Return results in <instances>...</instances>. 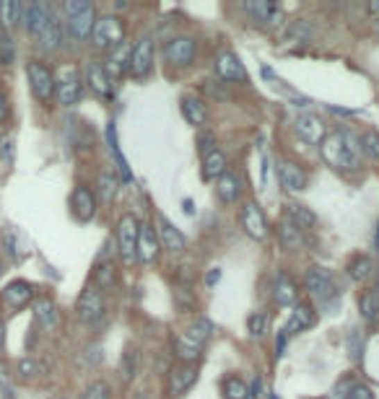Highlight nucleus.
I'll return each instance as SVG.
<instances>
[{
	"mask_svg": "<svg viewBox=\"0 0 379 399\" xmlns=\"http://www.w3.org/2000/svg\"><path fill=\"white\" fill-rule=\"evenodd\" d=\"M286 215H289L294 223L299 226L301 231H310V228H314V226H317V215L312 213L307 205H289Z\"/></svg>",
	"mask_w": 379,
	"mask_h": 399,
	"instance_id": "e433bc0d",
	"label": "nucleus"
},
{
	"mask_svg": "<svg viewBox=\"0 0 379 399\" xmlns=\"http://www.w3.org/2000/svg\"><path fill=\"white\" fill-rule=\"evenodd\" d=\"M70 210L76 215V221L81 223H89L91 218L96 215V195L91 192L89 187L78 185L70 195Z\"/></svg>",
	"mask_w": 379,
	"mask_h": 399,
	"instance_id": "dca6fc26",
	"label": "nucleus"
},
{
	"mask_svg": "<svg viewBox=\"0 0 379 399\" xmlns=\"http://www.w3.org/2000/svg\"><path fill=\"white\" fill-rule=\"evenodd\" d=\"M377 246H379V226H377Z\"/></svg>",
	"mask_w": 379,
	"mask_h": 399,
	"instance_id": "680f3d73",
	"label": "nucleus"
},
{
	"mask_svg": "<svg viewBox=\"0 0 379 399\" xmlns=\"http://www.w3.org/2000/svg\"><path fill=\"white\" fill-rule=\"evenodd\" d=\"M3 241H6V249H8L10 257H19V244H16V236H13L10 228L3 231Z\"/></svg>",
	"mask_w": 379,
	"mask_h": 399,
	"instance_id": "603ef678",
	"label": "nucleus"
},
{
	"mask_svg": "<svg viewBox=\"0 0 379 399\" xmlns=\"http://www.w3.org/2000/svg\"><path fill=\"white\" fill-rule=\"evenodd\" d=\"M213 70L221 80H247V70L242 65L239 55L231 49H221L213 58Z\"/></svg>",
	"mask_w": 379,
	"mask_h": 399,
	"instance_id": "4468645a",
	"label": "nucleus"
},
{
	"mask_svg": "<svg viewBox=\"0 0 379 399\" xmlns=\"http://www.w3.org/2000/svg\"><path fill=\"white\" fill-rule=\"evenodd\" d=\"M16 371H19L24 379H31V376H37V373H40L42 366L37 363V360H31V358H21L19 366H16Z\"/></svg>",
	"mask_w": 379,
	"mask_h": 399,
	"instance_id": "de8ad7c7",
	"label": "nucleus"
},
{
	"mask_svg": "<svg viewBox=\"0 0 379 399\" xmlns=\"http://www.w3.org/2000/svg\"><path fill=\"white\" fill-rule=\"evenodd\" d=\"M374 29H377V34H379V19H377V24H374Z\"/></svg>",
	"mask_w": 379,
	"mask_h": 399,
	"instance_id": "052dcab7",
	"label": "nucleus"
},
{
	"mask_svg": "<svg viewBox=\"0 0 379 399\" xmlns=\"http://www.w3.org/2000/svg\"><path fill=\"white\" fill-rule=\"evenodd\" d=\"M52 399H65V397H52Z\"/></svg>",
	"mask_w": 379,
	"mask_h": 399,
	"instance_id": "e2e57ef3",
	"label": "nucleus"
},
{
	"mask_svg": "<svg viewBox=\"0 0 379 399\" xmlns=\"http://www.w3.org/2000/svg\"><path fill=\"white\" fill-rule=\"evenodd\" d=\"M294 127H296V133H299L307 143H322L325 135H328L325 122H322L317 114H312V112H301V114H296Z\"/></svg>",
	"mask_w": 379,
	"mask_h": 399,
	"instance_id": "a211bd4d",
	"label": "nucleus"
},
{
	"mask_svg": "<svg viewBox=\"0 0 379 399\" xmlns=\"http://www.w3.org/2000/svg\"><path fill=\"white\" fill-rule=\"evenodd\" d=\"M125 42V24L117 16H101L91 29V44L96 49H117Z\"/></svg>",
	"mask_w": 379,
	"mask_h": 399,
	"instance_id": "7ed1b4c3",
	"label": "nucleus"
},
{
	"mask_svg": "<svg viewBox=\"0 0 379 399\" xmlns=\"http://www.w3.org/2000/svg\"><path fill=\"white\" fill-rule=\"evenodd\" d=\"M117 187H120V179L112 171H104V174L96 176V195H99L101 203H112L115 195H117Z\"/></svg>",
	"mask_w": 379,
	"mask_h": 399,
	"instance_id": "f704fd0d",
	"label": "nucleus"
},
{
	"mask_svg": "<svg viewBox=\"0 0 379 399\" xmlns=\"http://www.w3.org/2000/svg\"><path fill=\"white\" fill-rule=\"evenodd\" d=\"M273 296H276L278 306H294V303L299 301V291H296L294 280H291V278H286V275H278L276 288H273Z\"/></svg>",
	"mask_w": 379,
	"mask_h": 399,
	"instance_id": "2f4dec72",
	"label": "nucleus"
},
{
	"mask_svg": "<svg viewBox=\"0 0 379 399\" xmlns=\"http://www.w3.org/2000/svg\"><path fill=\"white\" fill-rule=\"evenodd\" d=\"M229 171V161H226V156H224V151H213V153H208V156L203 158V179H208V182H213V179H219V176H224Z\"/></svg>",
	"mask_w": 379,
	"mask_h": 399,
	"instance_id": "c85d7f7f",
	"label": "nucleus"
},
{
	"mask_svg": "<svg viewBox=\"0 0 379 399\" xmlns=\"http://www.w3.org/2000/svg\"><path fill=\"white\" fill-rule=\"evenodd\" d=\"M31 298H34V285L26 282V280L8 282V285H6V291H3V303H6L8 309H13V312L24 309Z\"/></svg>",
	"mask_w": 379,
	"mask_h": 399,
	"instance_id": "aec40b11",
	"label": "nucleus"
},
{
	"mask_svg": "<svg viewBox=\"0 0 379 399\" xmlns=\"http://www.w3.org/2000/svg\"><path fill=\"white\" fill-rule=\"evenodd\" d=\"M219 280H221V270H219V267H213V270L205 275V285H208V288H213Z\"/></svg>",
	"mask_w": 379,
	"mask_h": 399,
	"instance_id": "5fc2aeb1",
	"label": "nucleus"
},
{
	"mask_svg": "<svg viewBox=\"0 0 379 399\" xmlns=\"http://www.w3.org/2000/svg\"><path fill=\"white\" fill-rule=\"evenodd\" d=\"M138 366H140V353L138 348H128L122 353V360H120V376L122 381H133L138 376Z\"/></svg>",
	"mask_w": 379,
	"mask_h": 399,
	"instance_id": "58836bf2",
	"label": "nucleus"
},
{
	"mask_svg": "<svg viewBox=\"0 0 379 399\" xmlns=\"http://www.w3.org/2000/svg\"><path fill=\"white\" fill-rule=\"evenodd\" d=\"M304 288H307L312 298H317V301H330V298L338 296L335 275L330 273L328 267H310L307 275H304Z\"/></svg>",
	"mask_w": 379,
	"mask_h": 399,
	"instance_id": "423d86ee",
	"label": "nucleus"
},
{
	"mask_svg": "<svg viewBox=\"0 0 379 399\" xmlns=\"http://www.w3.org/2000/svg\"><path fill=\"white\" fill-rule=\"evenodd\" d=\"M138 234L140 223L133 213H125L117 223V244H120V257L125 264H133L138 260Z\"/></svg>",
	"mask_w": 379,
	"mask_h": 399,
	"instance_id": "20e7f679",
	"label": "nucleus"
},
{
	"mask_svg": "<svg viewBox=\"0 0 379 399\" xmlns=\"http://www.w3.org/2000/svg\"><path fill=\"white\" fill-rule=\"evenodd\" d=\"M37 40H40V47L44 49V52H55V49L62 44V26L55 13H52V19L47 21V26L42 29V34Z\"/></svg>",
	"mask_w": 379,
	"mask_h": 399,
	"instance_id": "cd10ccee",
	"label": "nucleus"
},
{
	"mask_svg": "<svg viewBox=\"0 0 379 399\" xmlns=\"http://www.w3.org/2000/svg\"><path fill=\"white\" fill-rule=\"evenodd\" d=\"M314 321H317V312L312 309L310 303L296 301L294 303V312H291L289 324H286V332H289V334L304 332V330H310V327H314Z\"/></svg>",
	"mask_w": 379,
	"mask_h": 399,
	"instance_id": "b1692460",
	"label": "nucleus"
},
{
	"mask_svg": "<svg viewBox=\"0 0 379 399\" xmlns=\"http://www.w3.org/2000/svg\"><path fill=\"white\" fill-rule=\"evenodd\" d=\"M153 42L149 37H143V40L135 44V47L130 49V65H128V73L133 78H149V73L153 70Z\"/></svg>",
	"mask_w": 379,
	"mask_h": 399,
	"instance_id": "ddd939ff",
	"label": "nucleus"
},
{
	"mask_svg": "<svg viewBox=\"0 0 379 399\" xmlns=\"http://www.w3.org/2000/svg\"><path fill=\"white\" fill-rule=\"evenodd\" d=\"M268 314L265 312H255L247 316V332H250L252 337H262L265 332H268Z\"/></svg>",
	"mask_w": 379,
	"mask_h": 399,
	"instance_id": "a18cd8bd",
	"label": "nucleus"
},
{
	"mask_svg": "<svg viewBox=\"0 0 379 399\" xmlns=\"http://www.w3.org/2000/svg\"><path fill=\"white\" fill-rule=\"evenodd\" d=\"M278 239H280V246H283V249H289V252H296V249L304 246V231H301L299 226L294 223L286 213H283V218H280Z\"/></svg>",
	"mask_w": 379,
	"mask_h": 399,
	"instance_id": "393cba45",
	"label": "nucleus"
},
{
	"mask_svg": "<svg viewBox=\"0 0 379 399\" xmlns=\"http://www.w3.org/2000/svg\"><path fill=\"white\" fill-rule=\"evenodd\" d=\"M107 135H110V146H112V153H115V158H117V169H120V174L125 182H130V171H128V161L122 158L120 148H117V137H115V125H110V130H107Z\"/></svg>",
	"mask_w": 379,
	"mask_h": 399,
	"instance_id": "49530a36",
	"label": "nucleus"
},
{
	"mask_svg": "<svg viewBox=\"0 0 379 399\" xmlns=\"http://www.w3.org/2000/svg\"><path fill=\"white\" fill-rule=\"evenodd\" d=\"M242 228H244V234L250 236V239H255V241H265L270 234V226H268V218H265V213L260 210L258 203H252V200H247V203L242 205Z\"/></svg>",
	"mask_w": 379,
	"mask_h": 399,
	"instance_id": "9d476101",
	"label": "nucleus"
},
{
	"mask_svg": "<svg viewBox=\"0 0 379 399\" xmlns=\"http://www.w3.org/2000/svg\"><path fill=\"white\" fill-rule=\"evenodd\" d=\"M221 394L224 399H250V389L239 376H226L221 381Z\"/></svg>",
	"mask_w": 379,
	"mask_h": 399,
	"instance_id": "4c0bfd02",
	"label": "nucleus"
},
{
	"mask_svg": "<svg viewBox=\"0 0 379 399\" xmlns=\"http://www.w3.org/2000/svg\"><path fill=\"white\" fill-rule=\"evenodd\" d=\"M10 114V104H8V96L0 91V122H6Z\"/></svg>",
	"mask_w": 379,
	"mask_h": 399,
	"instance_id": "864d4df0",
	"label": "nucleus"
},
{
	"mask_svg": "<svg viewBox=\"0 0 379 399\" xmlns=\"http://www.w3.org/2000/svg\"><path fill=\"white\" fill-rule=\"evenodd\" d=\"M244 10L252 24H258V26H278L283 19L278 3H268V0H250V3H244Z\"/></svg>",
	"mask_w": 379,
	"mask_h": 399,
	"instance_id": "2eb2a0df",
	"label": "nucleus"
},
{
	"mask_svg": "<svg viewBox=\"0 0 379 399\" xmlns=\"http://www.w3.org/2000/svg\"><path fill=\"white\" fill-rule=\"evenodd\" d=\"M198 151H200V156L205 158L208 153H213L216 151V137L210 135V133H200L198 135Z\"/></svg>",
	"mask_w": 379,
	"mask_h": 399,
	"instance_id": "8fccbe9b",
	"label": "nucleus"
},
{
	"mask_svg": "<svg viewBox=\"0 0 379 399\" xmlns=\"http://www.w3.org/2000/svg\"><path fill=\"white\" fill-rule=\"evenodd\" d=\"M161 252V244H159V236L153 231V226L143 223L140 226V234H138V260L140 262H156V257Z\"/></svg>",
	"mask_w": 379,
	"mask_h": 399,
	"instance_id": "4be33fe9",
	"label": "nucleus"
},
{
	"mask_svg": "<svg viewBox=\"0 0 379 399\" xmlns=\"http://www.w3.org/2000/svg\"><path fill=\"white\" fill-rule=\"evenodd\" d=\"M107 312V303H104V293L99 288H94L89 285L86 291L78 296V303H76V316L81 321H86V324H94V321H99Z\"/></svg>",
	"mask_w": 379,
	"mask_h": 399,
	"instance_id": "1a4fd4ad",
	"label": "nucleus"
},
{
	"mask_svg": "<svg viewBox=\"0 0 379 399\" xmlns=\"http://www.w3.org/2000/svg\"><path fill=\"white\" fill-rule=\"evenodd\" d=\"M216 195L224 200V203H237L242 197V179L234 171H226L224 176L216 179Z\"/></svg>",
	"mask_w": 379,
	"mask_h": 399,
	"instance_id": "a878e982",
	"label": "nucleus"
},
{
	"mask_svg": "<svg viewBox=\"0 0 379 399\" xmlns=\"http://www.w3.org/2000/svg\"><path fill=\"white\" fill-rule=\"evenodd\" d=\"M117 285V270L112 262H101L96 270H94V288L99 291H112Z\"/></svg>",
	"mask_w": 379,
	"mask_h": 399,
	"instance_id": "c9c22d12",
	"label": "nucleus"
},
{
	"mask_svg": "<svg viewBox=\"0 0 379 399\" xmlns=\"http://www.w3.org/2000/svg\"><path fill=\"white\" fill-rule=\"evenodd\" d=\"M164 60L169 62L171 68H187L192 65V60L198 55V42L187 37V34H177L164 44Z\"/></svg>",
	"mask_w": 379,
	"mask_h": 399,
	"instance_id": "39448f33",
	"label": "nucleus"
},
{
	"mask_svg": "<svg viewBox=\"0 0 379 399\" xmlns=\"http://www.w3.org/2000/svg\"><path fill=\"white\" fill-rule=\"evenodd\" d=\"M50 19H52V8L47 3H29V6H24V21H21V24H24V29L37 40Z\"/></svg>",
	"mask_w": 379,
	"mask_h": 399,
	"instance_id": "f3484780",
	"label": "nucleus"
},
{
	"mask_svg": "<svg viewBox=\"0 0 379 399\" xmlns=\"http://www.w3.org/2000/svg\"><path fill=\"white\" fill-rule=\"evenodd\" d=\"M128 65H130V47L120 44L117 49H112V58L107 60L104 70H107V76H110V78L115 80V78H120L122 73L128 70Z\"/></svg>",
	"mask_w": 379,
	"mask_h": 399,
	"instance_id": "473e14b6",
	"label": "nucleus"
},
{
	"mask_svg": "<svg viewBox=\"0 0 379 399\" xmlns=\"http://www.w3.org/2000/svg\"><path fill=\"white\" fill-rule=\"evenodd\" d=\"M359 312L367 321H374L379 316V296L374 291H367L359 298Z\"/></svg>",
	"mask_w": 379,
	"mask_h": 399,
	"instance_id": "79ce46f5",
	"label": "nucleus"
},
{
	"mask_svg": "<svg viewBox=\"0 0 379 399\" xmlns=\"http://www.w3.org/2000/svg\"><path fill=\"white\" fill-rule=\"evenodd\" d=\"M367 10H369L371 16H379V0H369V6H367Z\"/></svg>",
	"mask_w": 379,
	"mask_h": 399,
	"instance_id": "6e6d98bb",
	"label": "nucleus"
},
{
	"mask_svg": "<svg viewBox=\"0 0 379 399\" xmlns=\"http://www.w3.org/2000/svg\"><path fill=\"white\" fill-rule=\"evenodd\" d=\"M346 270H348L351 280L364 282V280H369L371 275H374V262H371L369 254H356V257L348 262V267H346Z\"/></svg>",
	"mask_w": 379,
	"mask_h": 399,
	"instance_id": "72a5a7b5",
	"label": "nucleus"
},
{
	"mask_svg": "<svg viewBox=\"0 0 379 399\" xmlns=\"http://www.w3.org/2000/svg\"><path fill=\"white\" fill-rule=\"evenodd\" d=\"M377 296H379V282H377Z\"/></svg>",
	"mask_w": 379,
	"mask_h": 399,
	"instance_id": "0e129e2a",
	"label": "nucleus"
},
{
	"mask_svg": "<svg viewBox=\"0 0 379 399\" xmlns=\"http://www.w3.org/2000/svg\"><path fill=\"white\" fill-rule=\"evenodd\" d=\"M255 389H258V399H270L268 397V391H262V381H255Z\"/></svg>",
	"mask_w": 379,
	"mask_h": 399,
	"instance_id": "4d7b16f0",
	"label": "nucleus"
},
{
	"mask_svg": "<svg viewBox=\"0 0 379 399\" xmlns=\"http://www.w3.org/2000/svg\"><path fill=\"white\" fill-rule=\"evenodd\" d=\"M185 213H187V215L195 213V207H192V203H190V200H185Z\"/></svg>",
	"mask_w": 379,
	"mask_h": 399,
	"instance_id": "13d9d810",
	"label": "nucleus"
},
{
	"mask_svg": "<svg viewBox=\"0 0 379 399\" xmlns=\"http://www.w3.org/2000/svg\"><path fill=\"white\" fill-rule=\"evenodd\" d=\"M213 332H216L213 321L205 319V316H195V319L187 324V330L182 332V334H185V337H190L192 342H198V345H205V342L213 337Z\"/></svg>",
	"mask_w": 379,
	"mask_h": 399,
	"instance_id": "7c9ffc66",
	"label": "nucleus"
},
{
	"mask_svg": "<svg viewBox=\"0 0 379 399\" xmlns=\"http://www.w3.org/2000/svg\"><path fill=\"white\" fill-rule=\"evenodd\" d=\"M359 143H361V153H367L371 161H379V133L377 130H367V133L359 137Z\"/></svg>",
	"mask_w": 379,
	"mask_h": 399,
	"instance_id": "37998d69",
	"label": "nucleus"
},
{
	"mask_svg": "<svg viewBox=\"0 0 379 399\" xmlns=\"http://www.w3.org/2000/svg\"><path fill=\"white\" fill-rule=\"evenodd\" d=\"M278 179H280V187H283L286 192H301V189L307 187V182H310L307 171H304L299 164H294V161H280Z\"/></svg>",
	"mask_w": 379,
	"mask_h": 399,
	"instance_id": "6ab92c4d",
	"label": "nucleus"
},
{
	"mask_svg": "<svg viewBox=\"0 0 379 399\" xmlns=\"http://www.w3.org/2000/svg\"><path fill=\"white\" fill-rule=\"evenodd\" d=\"M171 345H174V355H177L182 363H187V366H195L200 360V355H203V345L192 342L190 337H185V334H177V337L171 340Z\"/></svg>",
	"mask_w": 379,
	"mask_h": 399,
	"instance_id": "bb28decb",
	"label": "nucleus"
},
{
	"mask_svg": "<svg viewBox=\"0 0 379 399\" xmlns=\"http://www.w3.org/2000/svg\"><path fill=\"white\" fill-rule=\"evenodd\" d=\"M198 384V368L195 366H187V363H180L169 371V379H167V394L169 399H180L185 397L192 387Z\"/></svg>",
	"mask_w": 379,
	"mask_h": 399,
	"instance_id": "f8f14e48",
	"label": "nucleus"
},
{
	"mask_svg": "<svg viewBox=\"0 0 379 399\" xmlns=\"http://www.w3.org/2000/svg\"><path fill=\"white\" fill-rule=\"evenodd\" d=\"M346 399H374V391L367 384H351L346 391Z\"/></svg>",
	"mask_w": 379,
	"mask_h": 399,
	"instance_id": "09e8293b",
	"label": "nucleus"
},
{
	"mask_svg": "<svg viewBox=\"0 0 379 399\" xmlns=\"http://www.w3.org/2000/svg\"><path fill=\"white\" fill-rule=\"evenodd\" d=\"M83 96V80H81L78 70L65 68L60 78H55V99L60 107H76Z\"/></svg>",
	"mask_w": 379,
	"mask_h": 399,
	"instance_id": "6e6552de",
	"label": "nucleus"
},
{
	"mask_svg": "<svg viewBox=\"0 0 379 399\" xmlns=\"http://www.w3.org/2000/svg\"><path fill=\"white\" fill-rule=\"evenodd\" d=\"M205 94L213 99H229V91H226L224 83H219V80H208V83H205Z\"/></svg>",
	"mask_w": 379,
	"mask_h": 399,
	"instance_id": "3c124183",
	"label": "nucleus"
},
{
	"mask_svg": "<svg viewBox=\"0 0 379 399\" xmlns=\"http://www.w3.org/2000/svg\"><path fill=\"white\" fill-rule=\"evenodd\" d=\"M153 231L159 236L161 249H167V252H171V254H182L187 249V239H185V234H182L180 228L171 223L164 213H156V228H153Z\"/></svg>",
	"mask_w": 379,
	"mask_h": 399,
	"instance_id": "9b49d317",
	"label": "nucleus"
},
{
	"mask_svg": "<svg viewBox=\"0 0 379 399\" xmlns=\"http://www.w3.org/2000/svg\"><path fill=\"white\" fill-rule=\"evenodd\" d=\"M86 83L91 86L94 94H99V96H104V99L112 96L115 80L107 76V70H104L101 62H89V65H86Z\"/></svg>",
	"mask_w": 379,
	"mask_h": 399,
	"instance_id": "5701e85b",
	"label": "nucleus"
},
{
	"mask_svg": "<svg viewBox=\"0 0 379 399\" xmlns=\"http://www.w3.org/2000/svg\"><path fill=\"white\" fill-rule=\"evenodd\" d=\"M81 399H112V387L107 381H91L89 387L83 389Z\"/></svg>",
	"mask_w": 379,
	"mask_h": 399,
	"instance_id": "c03bdc74",
	"label": "nucleus"
},
{
	"mask_svg": "<svg viewBox=\"0 0 379 399\" xmlns=\"http://www.w3.org/2000/svg\"><path fill=\"white\" fill-rule=\"evenodd\" d=\"M26 78H29V86L34 91V96L40 99V101H50L55 96V73H52L44 62L40 60H29L26 62Z\"/></svg>",
	"mask_w": 379,
	"mask_h": 399,
	"instance_id": "0eeeda50",
	"label": "nucleus"
},
{
	"mask_svg": "<svg viewBox=\"0 0 379 399\" xmlns=\"http://www.w3.org/2000/svg\"><path fill=\"white\" fill-rule=\"evenodd\" d=\"M0 21H3V26H16L24 21V6L16 3V0H8V3H0Z\"/></svg>",
	"mask_w": 379,
	"mask_h": 399,
	"instance_id": "ea45409f",
	"label": "nucleus"
},
{
	"mask_svg": "<svg viewBox=\"0 0 379 399\" xmlns=\"http://www.w3.org/2000/svg\"><path fill=\"white\" fill-rule=\"evenodd\" d=\"M34 316H37L42 330H55V327H58V319H60L58 306H55L52 298H40V301L34 303Z\"/></svg>",
	"mask_w": 379,
	"mask_h": 399,
	"instance_id": "c756f323",
	"label": "nucleus"
},
{
	"mask_svg": "<svg viewBox=\"0 0 379 399\" xmlns=\"http://www.w3.org/2000/svg\"><path fill=\"white\" fill-rule=\"evenodd\" d=\"M65 26H68L73 40H86L91 37V29L96 24V8L89 0H68L65 6Z\"/></svg>",
	"mask_w": 379,
	"mask_h": 399,
	"instance_id": "f03ea898",
	"label": "nucleus"
},
{
	"mask_svg": "<svg viewBox=\"0 0 379 399\" xmlns=\"http://www.w3.org/2000/svg\"><path fill=\"white\" fill-rule=\"evenodd\" d=\"M0 348H3V321H0Z\"/></svg>",
	"mask_w": 379,
	"mask_h": 399,
	"instance_id": "bf43d9fd",
	"label": "nucleus"
},
{
	"mask_svg": "<svg viewBox=\"0 0 379 399\" xmlns=\"http://www.w3.org/2000/svg\"><path fill=\"white\" fill-rule=\"evenodd\" d=\"M312 37H314V29L310 26V21H294L286 29V42L304 44V42H312Z\"/></svg>",
	"mask_w": 379,
	"mask_h": 399,
	"instance_id": "a19ab883",
	"label": "nucleus"
},
{
	"mask_svg": "<svg viewBox=\"0 0 379 399\" xmlns=\"http://www.w3.org/2000/svg\"><path fill=\"white\" fill-rule=\"evenodd\" d=\"M180 109H182V117L187 119V125L192 127H203L208 125V107H205V101L198 96H192V94H187V96L180 99Z\"/></svg>",
	"mask_w": 379,
	"mask_h": 399,
	"instance_id": "412c9836",
	"label": "nucleus"
},
{
	"mask_svg": "<svg viewBox=\"0 0 379 399\" xmlns=\"http://www.w3.org/2000/svg\"><path fill=\"white\" fill-rule=\"evenodd\" d=\"M319 153L325 164L335 171H356L361 166V143L348 130H332L319 143Z\"/></svg>",
	"mask_w": 379,
	"mask_h": 399,
	"instance_id": "f257e3e1",
	"label": "nucleus"
}]
</instances>
